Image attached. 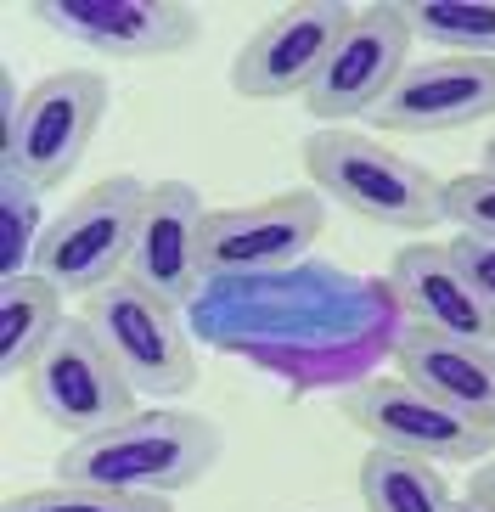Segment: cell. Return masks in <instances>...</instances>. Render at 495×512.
<instances>
[{
	"instance_id": "7",
	"label": "cell",
	"mask_w": 495,
	"mask_h": 512,
	"mask_svg": "<svg viewBox=\"0 0 495 512\" xmlns=\"http://www.w3.org/2000/svg\"><path fill=\"white\" fill-rule=\"evenodd\" d=\"M107 119V79L96 68H62L40 79L17 113V124L0 136V164L29 175L40 192L62 186L90 152Z\"/></svg>"
},
{
	"instance_id": "22",
	"label": "cell",
	"mask_w": 495,
	"mask_h": 512,
	"mask_svg": "<svg viewBox=\"0 0 495 512\" xmlns=\"http://www.w3.org/2000/svg\"><path fill=\"white\" fill-rule=\"evenodd\" d=\"M445 248L456 254V265L473 276V287L495 304V242L490 237H462V231H456V242H445Z\"/></svg>"
},
{
	"instance_id": "10",
	"label": "cell",
	"mask_w": 495,
	"mask_h": 512,
	"mask_svg": "<svg viewBox=\"0 0 495 512\" xmlns=\"http://www.w3.org/2000/svg\"><path fill=\"white\" fill-rule=\"evenodd\" d=\"M411 23H405V6L394 0H377V6H360L355 23L344 29L332 62L321 68V79L310 85L304 107L315 119H372V107L400 85V74L411 68Z\"/></svg>"
},
{
	"instance_id": "18",
	"label": "cell",
	"mask_w": 495,
	"mask_h": 512,
	"mask_svg": "<svg viewBox=\"0 0 495 512\" xmlns=\"http://www.w3.org/2000/svg\"><path fill=\"white\" fill-rule=\"evenodd\" d=\"M417 40L439 57H495V0H400Z\"/></svg>"
},
{
	"instance_id": "21",
	"label": "cell",
	"mask_w": 495,
	"mask_h": 512,
	"mask_svg": "<svg viewBox=\"0 0 495 512\" xmlns=\"http://www.w3.org/2000/svg\"><path fill=\"white\" fill-rule=\"evenodd\" d=\"M445 220L462 237H490L495 242V169H473L445 181Z\"/></svg>"
},
{
	"instance_id": "9",
	"label": "cell",
	"mask_w": 495,
	"mask_h": 512,
	"mask_svg": "<svg viewBox=\"0 0 495 512\" xmlns=\"http://www.w3.org/2000/svg\"><path fill=\"white\" fill-rule=\"evenodd\" d=\"M327 231V197L321 192H276L265 203H237V209H209L203 226V276L209 282H237V276H265L310 254V242Z\"/></svg>"
},
{
	"instance_id": "13",
	"label": "cell",
	"mask_w": 495,
	"mask_h": 512,
	"mask_svg": "<svg viewBox=\"0 0 495 512\" xmlns=\"http://www.w3.org/2000/svg\"><path fill=\"white\" fill-rule=\"evenodd\" d=\"M490 113H495V57H422L372 107V124L394 130V136H439V130H467Z\"/></svg>"
},
{
	"instance_id": "1",
	"label": "cell",
	"mask_w": 495,
	"mask_h": 512,
	"mask_svg": "<svg viewBox=\"0 0 495 512\" xmlns=\"http://www.w3.org/2000/svg\"><path fill=\"white\" fill-rule=\"evenodd\" d=\"M220 451L225 439L209 417L152 406L85 439H68V451L57 456V479L124 490V496H175V490H192L220 462Z\"/></svg>"
},
{
	"instance_id": "6",
	"label": "cell",
	"mask_w": 495,
	"mask_h": 512,
	"mask_svg": "<svg viewBox=\"0 0 495 512\" xmlns=\"http://www.w3.org/2000/svg\"><path fill=\"white\" fill-rule=\"evenodd\" d=\"M23 400L40 411V422L62 428V434H96L107 422H124L135 411V389L119 372V361L107 355L85 316H68L62 332L40 349V361L23 372Z\"/></svg>"
},
{
	"instance_id": "8",
	"label": "cell",
	"mask_w": 495,
	"mask_h": 512,
	"mask_svg": "<svg viewBox=\"0 0 495 512\" xmlns=\"http://www.w3.org/2000/svg\"><path fill=\"white\" fill-rule=\"evenodd\" d=\"M355 23V6L338 0H299L265 17L248 46L231 62V91L248 102H287V96H310L321 68L332 62L344 29Z\"/></svg>"
},
{
	"instance_id": "24",
	"label": "cell",
	"mask_w": 495,
	"mask_h": 512,
	"mask_svg": "<svg viewBox=\"0 0 495 512\" xmlns=\"http://www.w3.org/2000/svg\"><path fill=\"white\" fill-rule=\"evenodd\" d=\"M445 512H495V507H484V501H473V496H462V501H450Z\"/></svg>"
},
{
	"instance_id": "25",
	"label": "cell",
	"mask_w": 495,
	"mask_h": 512,
	"mask_svg": "<svg viewBox=\"0 0 495 512\" xmlns=\"http://www.w3.org/2000/svg\"><path fill=\"white\" fill-rule=\"evenodd\" d=\"M484 169H495V136H490V147H484Z\"/></svg>"
},
{
	"instance_id": "16",
	"label": "cell",
	"mask_w": 495,
	"mask_h": 512,
	"mask_svg": "<svg viewBox=\"0 0 495 512\" xmlns=\"http://www.w3.org/2000/svg\"><path fill=\"white\" fill-rule=\"evenodd\" d=\"M62 287H51L40 271L29 276H6L0 282V372L23 377L40 349L62 332Z\"/></svg>"
},
{
	"instance_id": "2",
	"label": "cell",
	"mask_w": 495,
	"mask_h": 512,
	"mask_svg": "<svg viewBox=\"0 0 495 512\" xmlns=\"http://www.w3.org/2000/svg\"><path fill=\"white\" fill-rule=\"evenodd\" d=\"M304 169L321 197L344 203L349 214L372 220L383 231H405L422 237L445 220V186L422 164L400 158L377 136H355V130H315L304 141Z\"/></svg>"
},
{
	"instance_id": "17",
	"label": "cell",
	"mask_w": 495,
	"mask_h": 512,
	"mask_svg": "<svg viewBox=\"0 0 495 512\" xmlns=\"http://www.w3.org/2000/svg\"><path fill=\"white\" fill-rule=\"evenodd\" d=\"M355 479H360L366 512H445L456 501L445 484V467L405 456V451H383V445H372L360 456Z\"/></svg>"
},
{
	"instance_id": "19",
	"label": "cell",
	"mask_w": 495,
	"mask_h": 512,
	"mask_svg": "<svg viewBox=\"0 0 495 512\" xmlns=\"http://www.w3.org/2000/svg\"><path fill=\"white\" fill-rule=\"evenodd\" d=\"M40 186L29 175L0 164V282L6 276H29L34 271V254H40V237H45V209H40Z\"/></svg>"
},
{
	"instance_id": "20",
	"label": "cell",
	"mask_w": 495,
	"mask_h": 512,
	"mask_svg": "<svg viewBox=\"0 0 495 512\" xmlns=\"http://www.w3.org/2000/svg\"><path fill=\"white\" fill-rule=\"evenodd\" d=\"M6 512H175L169 496H124V490H96V484H40V490H17Z\"/></svg>"
},
{
	"instance_id": "14",
	"label": "cell",
	"mask_w": 495,
	"mask_h": 512,
	"mask_svg": "<svg viewBox=\"0 0 495 512\" xmlns=\"http://www.w3.org/2000/svg\"><path fill=\"white\" fill-rule=\"evenodd\" d=\"M389 282L411 327L495 349V304L473 287L445 242H405L389 265Z\"/></svg>"
},
{
	"instance_id": "11",
	"label": "cell",
	"mask_w": 495,
	"mask_h": 512,
	"mask_svg": "<svg viewBox=\"0 0 495 512\" xmlns=\"http://www.w3.org/2000/svg\"><path fill=\"white\" fill-rule=\"evenodd\" d=\"M29 17H40L62 40L119 62L175 57L197 40V12L175 0H34Z\"/></svg>"
},
{
	"instance_id": "15",
	"label": "cell",
	"mask_w": 495,
	"mask_h": 512,
	"mask_svg": "<svg viewBox=\"0 0 495 512\" xmlns=\"http://www.w3.org/2000/svg\"><path fill=\"white\" fill-rule=\"evenodd\" d=\"M394 366L417 389L445 400L450 411L495 428V349L445 338V332H428V327H405L394 338Z\"/></svg>"
},
{
	"instance_id": "5",
	"label": "cell",
	"mask_w": 495,
	"mask_h": 512,
	"mask_svg": "<svg viewBox=\"0 0 495 512\" xmlns=\"http://www.w3.org/2000/svg\"><path fill=\"white\" fill-rule=\"evenodd\" d=\"M338 406L383 451L422 456V462H434V467H479L495 456V428L450 411L445 400H434L428 389H417L400 372L355 383Z\"/></svg>"
},
{
	"instance_id": "3",
	"label": "cell",
	"mask_w": 495,
	"mask_h": 512,
	"mask_svg": "<svg viewBox=\"0 0 495 512\" xmlns=\"http://www.w3.org/2000/svg\"><path fill=\"white\" fill-rule=\"evenodd\" d=\"M85 321L96 327V338L119 361V372L130 377L135 394L180 400V394L197 389V349L186 338L180 304L158 299L141 282L119 276V282H107L102 293L85 299Z\"/></svg>"
},
{
	"instance_id": "4",
	"label": "cell",
	"mask_w": 495,
	"mask_h": 512,
	"mask_svg": "<svg viewBox=\"0 0 495 512\" xmlns=\"http://www.w3.org/2000/svg\"><path fill=\"white\" fill-rule=\"evenodd\" d=\"M141 203H147V181H135V175H107V181H96L85 197H74L45 226L34 271L51 287H62V293H85V299L102 293L130 265Z\"/></svg>"
},
{
	"instance_id": "12",
	"label": "cell",
	"mask_w": 495,
	"mask_h": 512,
	"mask_svg": "<svg viewBox=\"0 0 495 512\" xmlns=\"http://www.w3.org/2000/svg\"><path fill=\"white\" fill-rule=\"evenodd\" d=\"M203 226H209V203L197 197L192 181H152L141 220H135L124 276L169 304H186L197 282H209L203 276Z\"/></svg>"
},
{
	"instance_id": "23",
	"label": "cell",
	"mask_w": 495,
	"mask_h": 512,
	"mask_svg": "<svg viewBox=\"0 0 495 512\" xmlns=\"http://www.w3.org/2000/svg\"><path fill=\"white\" fill-rule=\"evenodd\" d=\"M467 496L484 501V507H495V456H490V462L473 467V479H467Z\"/></svg>"
}]
</instances>
